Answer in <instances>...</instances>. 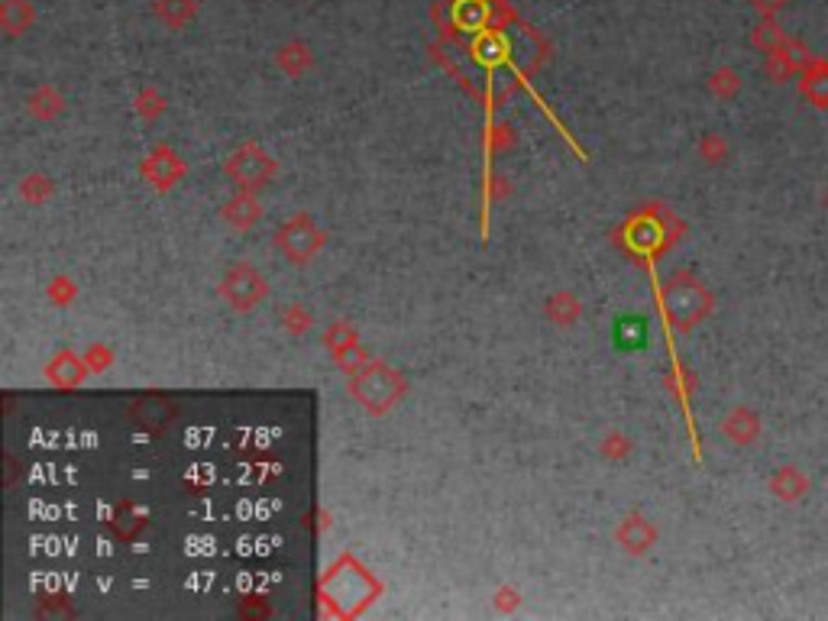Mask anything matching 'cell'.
<instances>
[{
	"mask_svg": "<svg viewBox=\"0 0 828 621\" xmlns=\"http://www.w3.org/2000/svg\"><path fill=\"white\" fill-rule=\"evenodd\" d=\"M667 305H670V317L680 327H689L699 317H706L709 311V295L702 292L699 285H693L689 279H680L676 285H670V295H667Z\"/></svg>",
	"mask_w": 828,
	"mask_h": 621,
	"instance_id": "1",
	"label": "cell"
},
{
	"mask_svg": "<svg viewBox=\"0 0 828 621\" xmlns=\"http://www.w3.org/2000/svg\"><path fill=\"white\" fill-rule=\"evenodd\" d=\"M398 392H402V385H398L395 372L385 369V366L366 369L360 385H356V395H360V402H366L372 411H385L398 398Z\"/></svg>",
	"mask_w": 828,
	"mask_h": 621,
	"instance_id": "2",
	"label": "cell"
},
{
	"mask_svg": "<svg viewBox=\"0 0 828 621\" xmlns=\"http://www.w3.org/2000/svg\"><path fill=\"white\" fill-rule=\"evenodd\" d=\"M809 62H812V55L803 43H799V39H783L774 52H767L764 72L774 78L777 85H783V81H790L793 75L803 72Z\"/></svg>",
	"mask_w": 828,
	"mask_h": 621,
	"instance_id": "3",
	"label": "cell"
},
{
	"mask_svg": "<svg viewBox=\"0 0 828 621\" xmlns=\"http://www.w3.org/2000/svg\"><path fill=\"white\" fill-rule=\"evenodd\" d=\"M799 91L803 98L816 107H828V62L812 59L803 72H799Z\"/></svg>",
	"mask_w": 828,
	"mask_h": 621,
	"instance_id": "4",
	"label": "cell"
},
{
	"mask_svg": "<svg viewBox=\"0 0 828 621\" xmlns=\"http://www.w3.org/2000/svg\"><path fill=\"white\" fill-rule=\"evenodd\" d=\"M770 492L783 502H799L809 492V479L796 466H780L774 479H770Z\"/></svg>",
	"mask_w": 828,
	"mask_h": 621,
	"instance_id": "5",
	"label": "cell"
},
{
	"mask_svg": "<svg viewBox=\"0 0 828 621\" xmlns=\"http://www.w3.org/2000/svg\"><path fill=\"white\" fill-rule=\"evenodd\" d=\"M725 434L735 440V444L741 447H748L751 440L761 434V421H757V414L748 411V408H738V411H731L728 414V421H725Z\"/></svg>",
	"mask_w": 828,
	"mask_h": 621,
	"instance_id": "6",
	"label": "cell"
},
{
	"mask_svg": "<svg viewBox=\"0 0 828 621\" xmlns=\"http://www.w3.org/2000/svg\"><path fill=\"white\" fill-rule=\"evenodd\" d=\"M615 340H618V347H625V350L644 347V340H647V324H644V317H638V314L621 317V321L615 324Z\"/></svg>",
	"mask_w": 828,
	"mask_h": 621,
	"instance_id": "7",
	"label": "cell"
},
{
	"mask_svg": "<svg viewBox=\"0 0 828 621\" xmlns=\"http://www.w3.org/2000/svg\"><path fill=\"white\" fill-rule=\"evenodd\" d=\"M195 10H198L195 0H156L159 20L169 23L172 30H178V26H185L191 17H195Z\"/></svg>",
	"mask_w": 828,
	"mask_h": 621,
	"instance_id": "8",
	"label": "cell"
},
{
	"mask_svg": "<svg viewBox=\"0 0 828 621\" xmlns=\"http://www.w3.org/2000/svg\"><path fill=\"white\" fill-rule=\"evenodd\" d=\"M33 23V7L30 0H4V26L10 36L23 33Z\"/></svg>",
	"mask_w": 828,
	"mask_h": 621,
	"instance_id": "9",
	"label": "cell"
},
{
	"mask_svg": "<svg viewBox=\"0 0 828 621\" xmlns=\"http://www.w3.org/2000/svg\"><path fill=\"white\" fill-rule=\"evenodd\" d=\"M618 537L628 544V550H634V554H641V550H647V547L654 544V531L647 528L641 518H631L625 528L618 531Z\"/></svg>",
	"mask_w": 828,
	"mask_h": 621,
	"instance_id": "10",
	"label": "cell"
},
{
	"mask_svg": "<svg viewBox=\"0 0 828 621\" xmlns=\"http://www.w3.org/2000/svg\"><path fill=\"white\" fill-rule=\"evenodd\" d=\"M783 39H786V33H783L780 26L774 23V17H764V23L757 26V30L751 33V43H754L757 49H761L764 55H767V52H774V49L783 43Z\"/></svg>",
	"mask_w": 828,
	"mask_h": 621,
	"instance_id": "11",
	"label": "cell"
},
{
	"mask_svg": "<svg viewBox=\"0 0 828 621\" xmlns=\"http://www.w3.org/2000/svg\"><path fill=\"white\" fill-rule=\"evenodd\" d=\"M279 65L285 68V72H292V75H301L305 68L311 65V52L301 46V43H288L282 52H279Z\"/></svg>",
	"mask_w": 828,
	"mask_h": 621,
	"instance_id": "12",
	"label": "cell"
},
{
	"mask_svg": "<svg viewBox=\"0 0 828 621\" xmlns=\"http://www.w3.org/2000/svg\"><path fill=\"white\" fill-rule=\"evenodd\" d=\"M709 88L719 94V98H735L741 91V78H738V72H731V68H719V72L709 78Z\"/></svg>",
	"mask_w": 828,
	"mask_h": 621,
	"instance_id": "13",
	"label": "cell"
},
{
	"mask_svg": "<svg viewBox=\"0 0 828 621\" xmlns=\"http://www.w3.org/2000/svg\"><path fill=\"white\" fill-rule=\"evenodd\" d=\"M702 156H706L709 162H722L725 159V143L719 140V136H709V140L702 143Z\"/></svg>",
	"mask_w": 828,
	"mask_h": 621,
	"instance_id": "14",
	"label": "cell"
},
{
	"mask_svg": "<svg viewBox=\"0 0 828 621\" xmlns=\"http://www.w3.org/2000/svg\"><path fill=\"white\" fill-rule=\"evenodd\" d=\"M748 4H751L757 13H764V17H774L777 10H783L786 4H793V0H748Z\"/></svg>",
	"mask_w": 828,
	"mask_h": 621,
	"instance_id": "15",
	"label": "cell"
},
{
	"mask_svg": "<svg viewBox=\"0 0 828 621\" xmlns=\"http://www.w3.org/2000/svg\"><path fill=\"white\" fill-rule=\"evenodd\" d=\"M825 207H828V195H825Z\"/></svg>",
	"mask_w": 828,
	"mask_h": 621,
	"instance_id": "16",
	"label": "cell"
}]
</instances>
